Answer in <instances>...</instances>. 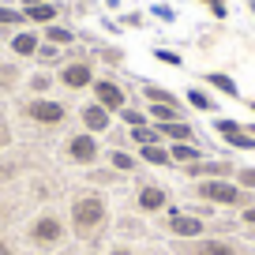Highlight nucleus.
<instances>
[{
	"instance_id": "22",
	"label": "nucleus",
	"mask_w": 255,
	"mask_h": 255,
	"mask_svg": "<svg viewBox=\"0 0 255 255\" xmlns=\"http://www.w3.org/2000/svg\"><path fill=\"white\" fill-rule=\"evenodd\" d=\"M135 139H139L143 146H150V143H154V131H150V128H143V124H139V128H135Z\"/></svg>"
},
{
	"instance_id": "4",
	"label": "nucleus",
	"mask_w": 255,
	"mask_h": 255,
	"mask_svg": "<svg viewBox=\"0 0 255 255\" xmlns=\"http://www.w3.org/2000/svg\"><path fill=\"white\" fill-rule=\"evenodd\" d=\"M68 154H72L75 161H94L98 158V143L90 135H75L72 143H68Z\"/></svg>"
},
{
	"instance_id": "11",
	"label": "nucleus",
	"mask_w": 255,
	"mask_h": 255,
	"mask_svg": "<svg viewBox=\"0 0 255 255\" xmlns=\"http://www.w3.org/2000/svg\"><path fill=\"white\" fill-rule=\"evenodd\" d=\"M26 15H30V19H38V23H49V19L56 15V8L41 0V4H34V8H26Z\"/></svg>"
},
{
	"instance_id": "29",
	"label": "nucleus",
	"mask_w": 255,
	"mask_h": 255,
	"mask_svg": "<svg viewBox=\"0 0 255 255\" xmlns=\"http://www.w3.org/2000/svg\"><path fill=\"white\" fill-rule=\"evenodd\" d=\"M195 173H225V165H199Z\"/></svg>"
},
{
	"instance_id": "33",
	"label": "nucleus",
	"mask_w": 255,
	"mask_h": 255,
	"mask_svg": "<svg viewBox=\"0 0 255 255\" xmlns=\"http://www.w3.org/2000/svg\"><path fill=\"white\" fill-rule=\"evenodd\" d=\"M252 109H255V105H252Z\"/></svg>"
},
{
	"instance_id": "12",
	"label": "nucleus",
	"mask_w": 255,
	"mask_h": 255,
	"mask_svg": "<svg viewBox=\"0 0 255 255\" xmlns=\"http://www.w3.org/2000/svg\"><path fill=\"white\" fill-rule=\"evenodd\" d=\"M11 49H15L19 56H26V53H34V49H38V38H34V34H19V38L11 41Z\"/></svg>"
},
{
	"instance_id": "17",
	"label": "nucleus",
	"mask_w": 255,
	"mask_h": 255,
	"mask_svg": "<svg viewBox=\"0 0 255 255\" xmlns=\"http://www.w3.org/2000/svg\"><path fill=\"white\" fill-rule=\"evenodd\" d=\"M161 131H169L173 139H191V128L188 124H176V120H169V124H161Z\"/></svg>"
},
{
	"instance_id": "21",
	"label": "nucleus",
	"mask_w": 255,
	"mask_h": 255,
	"mask_svg": "<svg viewBox=\"0 0 255 255\" xmlns=\"http://www.w3.org/2000/svg\"><path fill=\"white\" fill-rule=\"evenodd\" d=\"M49 41H56V45H60V41H72V34H68V30H64V26H49Z\"/></svg>"
},
{
	"instance_id": "18",
	"label": "nucleus",
	"mask_w": 255,
	"mask_h": 255,
	"mask_svg": "<svg viewBox=\"0 0 255 255\" xmlns=\"http://www.w3.org/2000/svg\"><path fill=\"white\" fill-rule=\"evenodd\" d=\"M154 120H165V124H169V120H176V105H161V102H154Z\"/></svg>"
},
{
	"instance_id": "10",
	"label": "nucleus",
	"mask_w": 255,
	"mask_h": 255,
	"mask_svg": "<svg viewBox=\"0 0 255 255\" xmlns=\"http://www.w3.org/2000/svg\"><path fill=\"white\" fill-rule=\"evenodd\" d=\"M139 207L143 210H161L165 207V191L161 188H143L139 191Z\"/></svg>"
},
{
	"instance_id": "31",
	"label": "nucleus",
	"mask_w": 255,
	"mask_h": 255,
	"mask_svg": "<svg viewBox=\"0 0 255 255\" xmlns=\"http://www.w3.org/2000/svg\"><path fill=\"white\" fill-rule=\"evenodd\" d=\"M0 255H11V252H8V244H0Z\"/></svg>"
},
{
	"instance_id": "27",
	"label": "nucleus",
	"mask_w": 255,
	"mask_h": 255,
	"mask_svg": "<svg viewBox=\"0 0 255 255\" xmlns=\"http://www.w3.org/2000/svg\"><path fill=\"white\" fill-rule=\"evenodd\" d=\"M0 23H19V15H15V11H8V8H0Z\"/></svg>"
},
{
	"instance_id": "26",
	"label": "nucleus",
	"mask_w": 255,
	"mask_h": 255,
	"mask_svg": "<svg viewBox=\"0 0 255 255\" xmlns=\"http://www.w3.org/2000/svg\"><path fill=\"white\" fill-rule=\"evenodd\" d=\"M158 56H161L165 64H180V56H176V53H169V49H158Z\"/></svg>"
},
{
	"instance_id": "15",
	"label": "nucleus",
	"mask_w": 255,
	"mask_h": 255,
	"mask_svg": "<svg viewBox=\"0 0 255 255\" xmlns=\"http://www.w3.org/2000/svg\"><path fill=\"white\" fill-rule=\"evenodd\" d=\"M143 158L150 161V165H165V161H169V154L161 150V146H154V143H150V146H143Z\"/></svg>"
},
{
	"instance_id": "2",
	"label": "nucleus",
	"mask_w": 255,
	"mask_h": 255,
	"mask_svg": "<svg viewBox=\"0 0 255 255\" xmlns=\"http://www.w3.org/2000/svg\"><path fill=\"white\" fill-rule=\"evenodd\" d=\"M199 195L203 199H214V203H240V191L233 188V184H222V180L199 184Z\"/></svg>"
},
{
	"instance_id": "20",
	"label": "nucleus",
	"mask_w": 255,
	"mask_h": 255,
	"mask_svg": "<svg viewBox=\"0 0 255 255\" xmlns=\"http://www.w3.org/2000/svg\"><path fill=\"white\" fill-rule=\"evenodd\" d=\"M225 139H229L233 146H240V150H252V146H255L252 135H244V131H233V135H225Z\"/></svg>"
},
{
	"instance_id": "9",
	"label": "nucleus",
	"mask_w": 255,
	"mask_h": 255,
	"mask_svg": "<svg viewBox=\"0 0 255 255\" xmlns=\"http://www.w3.org/2000/svg\"><path fill=\"white\" fill-rule=\"evenodd\" d=\"M68 87H87L90 83V68L87 64H72V68H64V75H60Z\"/></svg>"
},
{
	"instance_id": "14",
	"label": "nucleus",
	"mask_w": 255,
	"mask_h": 255,
	"mask_svg": "<svg viewBox=\"0 0 255 255\" xmlns=\"http://www.w3.org/2000/svg\"><path fill=\"white\" fill-rule=\"evenodd\" d=\"M169 158H176V161H195V158H199V150H195V146H188V143H176Z\"/></svg>"
},
{
	"instance_id": "6",
	"label": "nucleus",
	"mask_w": 255,
	"mask_h": 255,
	"mask_svg": "<svg viewBox=\"0 0 255 255\" xmlns=\"http://www.w3.org/2000/svg\"><path fill=\"white\" fill-rule=\"evenodd\" d=\"M34 240H41V244H53L56 237H60V222L56 218H41V222H34Z\"/></svg>"
},
{
	"instance_id": "19",
	"label": "nucleus",
	"mask_w": 255,
	"mask_h": 255,
	"mask_svg": "<svg viewBox=\"0 0 255 255\" xmlns=\"http://www.w3.org/2000/svg\"><path fill=\"white\" fill-rule=\"evenodd\" d=\"M188 102L195 105V109H214V102H210V98L203 94V90H188Z\"/></svg>"
},
{
	"instance_id": "25",
	"label": "nucleus",
	"mask_w": 255,
	"mask_h": 255,
	"mask_svg": "<svg viewBox=\"0 0 255 255\" xmlns=\"http://www.w3.org/2000/svg\"><path fill=\"white\" fill-rule=\"evenodd\" d=\"M124 120H128L131 128H139V124H143V117H139V113H131V109H124Z\"/></svg>"
},
{
	"instance_id": "30",
	"label": "nucleus",
	"mask_w": 255,
	"mask_h": 255,
	"mask_svg": "<svg viewBox=\"0 0 255 255\" xmlns=\"http://www.w3.org/2000/svg\"><path fill=\"white\" fill-rule=\"evenodd\" d=\"M244 218H248V222H255V207H252V210H248V214H244Z\"/></svg>"
},
{
	"instance_id": "13",
	"label": "nucleus",
	"mask_w": 255,
	"mask_h": 255,
	"mask_svg": "<svg viewBox=\"0 0 255 255\" xmlns=\"http://www.w3.org/2000/svg\"><path fill=\"white\" fill-rule=\"evenodd\" d=\"M210 83H214V87L222 90V94H229V98H240V94H237V83H233L229 75H218V72H214V75H210Z\"/></svg>"
},
{
	"instance_id": "3",
	"label": "nucleus",
	"mask_w": 255,
	"mask_h": 255,
	"mask_svg": "<svg viewBox=\"0 0 255 255\" xmlns=\"http://www.w3.org/2000/svg\"><path fill=\"white\" fill-rule=\"evenodd\" d=\"M30 117L38 120V124H56V120H64V105H56V102H34L30 105Z\"/></svg>"
},
{
	"instance_id": "16",
	"label": "nucleus",
	"mask_w": 255,
	"mask_h": 255,
	"mask_svg": "<svg viewBox=\"0 0 255 255\" xmlns=\"http://www.w3.org/2000/svg\"><path fill=\"white\" fill-rule=\"evenodd\" d=\"M199 255H237L229 244H218V240H210V244H199Z\"/></svg>"
},
{
	"instance_id": "5",
	"label": "nucleus",
	"mask_w": 255,
	"mask_h": 255,
	"mask_svg": "<svg viewBox=\"0 0 255 255\" xmlns=\"http://www.w3.org/2000/svg\"><path fill=\"white\" fill-rule=\"evenodd\" d=\"M94 90H98V102H102L105 109H124V94H120V90L113 87L109 79H102V83H98Z\"/></svg>"
},
{
	"instance_id": "24",
	"label": "nucleus",
	"mask_w": 255,
	"mask_h": 255,
	"mask_svg": "<svg viewBox=\"0 0 255 255\" xmlns=\"http://www.w3.org/2000/svg\"><path fill=\"white\" fill-rule=\"evenodd\" d=\"M113 165H117V169H131V165H135V161L128 158V154H113Z\"/></svg>"
},
{
	"instance_id": "7",
	"label": "nucleus",
	"mask_w": 255,
	"mask_h": 255,
	"mask_svg": "<svg viewBox=\"0 0 255 255\" xmlns=\"http://www.w3.org/2000/svg\"><path fill=\"white\" fill-rule=\"evenodd\" d=\"M169 225H173L176 237H195V233H203L199 218H188V214H173V218H169Z\"/></svg>"
},
{
	"instance_id": "28",
	"label": "nucleus",
	"mask_w": 255,
	"mask_h": 255,
	"mask_svg": "<svg viewBox=\"0 0 255 255\" xmlns=\"http://www.w3.org/2000/svg\"><path fill=\"white\" fill-rule=\"evenodd\" d=\"M240 180H244L248 188H255V169H244V173H240Z\"/></svg>"
},
{
	"instance_id": "8",
	"label": "nucleus",
	"mask_w": 255,
	"mask_h": 255,
	"mask_svg": "<svg viewBox=\"0 0 255 255\" xmlns=\"http://www.w3.org/2000/svg\"><path fill=\"white\" fill-rule=\"evenodd\" d=\"M83 120H87L90 131H105V128H109V113H105V105H87V109H83Z\"/></svg>"
},
{
	"instance_id": "1",
	"label": "nucleus",
	"mask_w": 255,
	"mask_h": 255,
	"mask_svg": "<svg viewBox=\"0 0 255 255\" xmlns=\"http://www.w3.org/2000/svg\"><path fill=\"white\" fill-rule=\"evenodd\" d=\"M72 218H75V229L87 233V229H94V225H102L105 207H102L98 199H90V195H87V199H79V203L72 207Z\"/></svg>"
},
{
	"instance_id": "23",
	"label": "nucleus",
	"mask_w": 255,
	"mask_h": 255,
	"mask_svg": "<svg viewBox=\"0 0 255 255\" xmlns=\"http://www.w3.org/2000/svg\"><path fill=\"white\" fill-rule=\"evenodd\" d=\"M218 131H222V135H233V131H240V128H237V120H218Z\"/></svg>"
},
{
	"instance_id": "32",
	"label": "nucleus",
	"mask_w": 255,
	"mask_h": 255,
	"mask_svg": "<svg viewBox=\"0 0 255 255\" xmlns=\"http://www.w3.org/2000/svg\"><path fill=\"white\" fill-rule=\"evenodd\" d=\"M113 255H131V252H113Z\"/></svg>"
}]
</instances>
